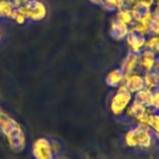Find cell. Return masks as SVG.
<instances>
[{
    "label": "cell",
    "mask_w": 159,
    "mask_h": 159,
    "mask_svg": "<svg viewBox=\"0 0 159 159\" xmlns=\"http://www.w3.org/2000/svg\"><path fill=\"white\" fill-rule=\"evenodd\" d=\"M152 113H153V109H150L149 107L143 106V104H140V103H138L133 99L124 114L129 118L132 124L133 123H139V124H145L147 125Z\"/></svg>",
    "instance_id": "cell-3"
},
{
    "label": "cell",
    "mask_w": 159,
    "mask_h": 159,
    "mask_svg": "<svg viewBox=\"0 0 159 159\" xmlns=\"http://www.w3.org/2000/svg\"><path fill=\"white\" fill-rule=\"evenodd\" d=\"M154 133H158L159 132V112H154L150 114L149 117V120H148V124H147Z\"/></svg>",
    "instance_id": "cell-20"
},
{
    "label": "cell",
    "mask_w": 159,
    "mask_h": 159,
    "mask_svg": "<svg viewBox=\"0 0 159 159\" xmlns=\"http://www.w3.org/2000/svg\"><path fill=\"white\" fill-rule=\"evenodd\" d=\"M89 1L94 5H102V2H103V0H89Z\"/></svg>",
    "instance_id": "cell-27"
},
{
    "label": "cell",
    "mask_w": 159,
    "mask_h": 159,
    "mask_svg": "<svg viewBox=\"0 0 159 159\" xmlns=\"http://www.w3.org/2000/svg\"><path fill=\"white\" fill-rule=\"evenodd\" d=\"M155 142L154 132L145 124L133 123L124 134V143L128 148L149 149Z\"/></svg>",
    "instance_id": "cell-1"
},
{
    "label": "cell",
    "mask_w": 159,
    "mask_h": 159,
    "mask_svg": "<svg viewBox=\"0 0 159 159\" xmlns=\"http://www.w3.org/2000/svg\"><path fill=\"white\" fill-rule=\"evenodd\" d=\"M155 72H157V75L159 76V56H158V58H157V61H155V65H154V68H153Z\"/></svg>",
    "instance_id": "cell-26"
},
{
    "label": "cell",
    "mask_w": 159,
    "mask_h": 159,
    "mask_svg": "<svg viewBox=\"0 0 159 159\" xmlns=\"http://www.w3.org/2000/svg\"><path fill=\"white\" fill-rule=\"evenodd\" d=\"M114 19H117L118 21L128 25V26H132L134 24V20H133V16H132V11L129 7H122L119 10H117L114 12Z\"/></svg>",
    "instance_id": "cell-14"
},
{
    "label": "cell",
    "mask_w": 159,
    "mask_h": 159,
    "mask_svg": "<svg viewBox=\"0 0 159 159\" xmlns=\"http://www.w3.org/2000/svg\"><path fill=\"white\" fill-rule=\"evenodd\" d=\"M1 36H2V34H1V29H0V41H1Z\"/></svg>",
    "instance_id": "cell-29"
},
{
    "label": "cell",
    "mask_w": 159,
    "mask_h": 159,
    "mask_svg": "<svg viewBox=\"0 0 159 159\" xmlns=\"http://www.w3.org/2000/svg\"><path fill=\"white\" fill-rule=\"evenodd\" d=\"M152 9H153V6L150 4L137 0L130 6V11H132L134 22H144V21L149 20L152 17Z\"/></svg>",
    "instance_id": "cell-7"
},
{
    "label": "cell",
    "mask_w": 159,
    "mask_h": 159,
    "mask_svg": "<svg viewBox=\"0 0 159 159\" xmlns=\"http://www.w3.org/2000/svg\"><path fill=\"white\" fill-rule=\"evenodd\" d=\"M148 50H152L154 52H158L159 48V36H147L145 41V47Z\"/></svg>",
    "instance_id": "cell-21"
},
{
    "label": "cell",
    "mask_w": 159,
    "mask_h": 159,
    "mask_svg": "<svg viewBox=\"0 0 159 159\" xmlns=\"http://www.w3.org/2000/svg\"><path fill=\"white\" fill-rule=\"evenodd\" d=\"M142 73H143L144 84H145L147 88H150V89L158 88V86H159V76L157 75V72L154 70L145 71V72H142Z\"/></svg>",
    "instance_id": "cell-16"
},
{
    "label": "cell",
    "mask_w": 159,
    "mask_h": 159,
    "mask_svg": "<svg viewBox=\"0 0 159 159\" xmlns=\"http://www.w3.org/2000/svg\"><path fill=\"white\" fill-rule=\"evenodd\" d=\"M122 86H123L127 91H129L132 94L139 92L140 89L145 88L143 73H142V72H133V73H130V75H125Z\"/></svg>",
    "instance_id": "cell-8"
},
{
    "label": "cell",
    "mask_w": 159,
    "mask_h": 159,
    "mask_svg": "<svg viewBox=\"0 0 159 159\" xmlns=\"http://www.w3.org/2000/svg\"><path fill=\"white\" fill-rule=\"evenodd\" d=\"M150 109H153L154 112H159V89L155 88L152 92V101H150Z\"/></svg>",
    "instance_id": "cell-22"
},
{
    "label": "cell",
    "mask_w": 159,
    "mask_h": 159,
    "mask_svg": "<svg viewBox=\"0 0 159 159\" xmlns=\"http://www.w3.org/2000/svg\"><path fill=\"white\" fill-rule=\"evenodd\" d=\"M138 55H139V70H140V72L150 71L154 68L155 61L158 58L157 52L148 50V48H143Z\"/></svg>",
    "instance_id": "cell-11"
},
{
    "label": "cell",
    "mask_w": 159,
    "mask_h": 159,
    "mask_svg": "<svg viewBox=\"0 0 159 159\" xmlns=\"http://www.w3.org/2000/svg\"><path fill=\"white\" fill-rule=\"evenodd\" d=\"M26 1H29V0H26Z\"/></svg>",
    "instance_id": "cell-33"
},
{
    "label": "cell",
    "mask_w": 159,
    "mask_h": 159,
    "mask_svg": "<svg viewBox=\"0 0 159 159\" xmlns=\"http://www.w3.org/2000/svg\"><path fill=\"white\" fill-rule=\"evenodd\" d=\"M125 43L128 46V50L135 53H139L144 47H145V41H147V36L142 35L134 30H132L129 27V32L125 36Z\"/></svg>",
    "instance_id": "cell-9"
},
{
    "label": "cell",
    "mask_w": 159,
    "mask_h": 159,
    "mask_svg": "<svg viewBox=\"0 0 159 159\" xmlns=\"http://www.w3.org/2000/svg\"><path fill=\"white\" fill-rule=\"evenodd\" d=\"M152 92H153V89L145 87V88L140 89L139 92L134 93V94H133V99H134L135 102L143 104V106L149 107V106H150V101H152Z\"/></svg>",
    "instance_id": "cell-15"
},
{
    "label": "cell",
    "mask_w": 159,
    "mask_h": 159,
    "mask_svg": "<svg viewBox=\"0 0 159 159\" xmlns=\"http://www.w3.org/2000/svg\"><path fill=\"white\" fill-rule=\"evenodd\" d=\"M155 2H159V0H155Z\"/></svg>",
    "instance_id": "cell-31"
},
{
    "label": "cell",
    "mask_w": 159,
    "mask_h": 159,
    "mask_svg": "<svg viewBox=\"0 0 159 159\" xmlns=\"http://www.w3.org/2000/svg\"><path fill=\"white\" fill-rule=\"evenodd\" d=\"M11 20H14V21H15L16 24H19V25H22V24H25V21H26L27 19H26L25 14H24L19 7H16L15 11H14V14H12V16H11Z\"/></svg>",
    "instance_id": "cell-23"
},
{
    "label": "cell",
    "mask_w": 159,
    "mask_h": 159,
    "mask_svg": "<svg viewBox=\"0 0 159 159\" xmlns=\"http://www.w3.org/2000/svg\"><path fill=\"white\" fill-rule=\"evenodd\" d=\"M158 89H159V86H158Z\"/></svg>",
    "instance_id": "cell-32"
},
{
    "label": "cell",
    "mask_w": 159,
    "mask_h": 159,
    "mask_svg": "<svg viewBox=\"0 0 159 159\" xmlns=\"http://www.w3.org/2000/svg\"><path fill=\"white\" fill-rule=\"evenodd\" d=\"M154 135H155V140L159 142V132H158V133H154Z\"/></svg>",
    "instance_id": "cell-28"
},
{
    "label": "cell",
    "mask_w": 159,
    "mask_h": 159,
    "mask_svg": "<svg viewBox=\"0 0 159 159\" xmlns=\"http://www.w3.org/2000/svg\"><path fill=\"white\" fill-rule=\"evenodd\" d=\"M9 147L15 152H22L26 147V137L22 127L19 124L14 129H11L7 134H5Z\"/></svg>",
    "instance_id": "cell-5"
},
{
    "label": "cell",
    "mask_w": 159,
    "mask_h": 159,
    "mask_svg": "<svg viewBox=\"0 0 159 159\" xmlns=\"http://www.w3.org/2000/svg\"><path fill=\"white\" fill-rule=\"evenodd\" d=\"M157 53H158V56H159V48H158V52H157Z\"/></svg>",
    "instance_id": "cell-30"
},
{
    "label": "cell",
    "mask_w": 159,
    "mask_h": 159,
    "mask_svg": "<svg viewBox=\"0 0 159 159\" xmlns=\"http://www.w3.org/2000/svg\"><path fill=\"white\" fill-rule=\"evenodd\" d=\"M119 68L125 75H130L133 72H140L139 70V55L132 51H128L127 55L123 57Z\"/></svg>",
    "instance_id": "cell-10"
},
{
    "label": "cell",
    "mask_w": 159,
    "mask_h": 159,
    "mask_svg": "<svg viewBox=\"0 0 159 159\" xmlns=\"http://www.w3.org/2000/svg\"><path fill=\"white\" fill-rule=\"evenodd\" d=\"M32 155L35 159H56L51 148V140L37 138L32 144Z\"/></svg>",
    "instance_id": "cell-6"
},
{
    "label": "cell",
    "mask_w": 159,
    "mask_h": 159,
    "mask_svg": "<svg viewBox=\"0 0 159 159\" xmlns=\"http://www.w3.org/2000/svg\"><path fill=\"white\" fill-rule=\"evenodd\" d=\"M15 9L10 0H0V19H11Z\"/></svg>",
    "instance_id": "cell-17"
},
{
    "label": "cell",
    "mask_w": 159,
    "mask_h": 159,
    "mask_svg": "<svg viewBox=\"0 0 159 159\" xmlns=\"http://www.w3.org/2000/svg\"><path fill=\"white\" fill-rule=\"evenodd\" d=\"M152 17L154 20H158L159 21V2H155L153 9H152Z\"/></svg>",
    "instance_id": "cell-24"
},
{
    "label": "cell",
    "mask_w": 159,
    "mask_h": 159,
    "mask_svg": "<svg viewBox=\"0 0 159 159\" xmlns=\"http://www.w3.org/2000/svg\"><path fill=\"white\" fill-rule=\"evenodd\" d=\"M51 148H52V152H53L55 157L61 152V145L57 142H51Z\"/></svg>",
    "instance_id": "cell-25"
},
{
    "label": "cell",
    "mask_w": 159,
    "mask_h": 159,
    "mask_svg": "<svg viewBox=\"0 0 159 159\" xmlns=\"http://www.w3.org/2000/svg\"><path fill=\"white\" fill-rule=\"evenodd\" d=\"M102 6L107 11H117L122 7H124V0H103Z\"/></svg>",
    "instance_id": "cell-18"
},
{
    "label": "cell",
    "mask_w": 159,
    "mask_h": 159,
    "mask_svg": "<svg viewBox=\"0 0 159 159\" xmlns=\"http://www.w3.org/2000/svg\"><path fill=\"white\" fill-rule=\"evenodd\" d=\"M147 26V34L148 36H159V21L150 17L149 20L144 21Z\"/></svg>",
    "instance_id": "cell-19"
},
{
    "label": "cell",
    "mask_w": 159,
    "mask_h": 159,
    "mask_svg": "<svg viewBox=\"0 0 159 159\" xmlns=\"http://www.w3.org/2000/svg\"><path fill=\"white\" fill-rule=\"evenodd\" d=\"M19 9L25 14L26 19L31 21H41L47 15V7L41 0H29Z\"/></svg>",
    "instance_id": "cell-4"
},
{
    "label": "cell",
    "mask_w": 159,
    "mask_h": 159,
    "mask_svg": "<svg viewBox=\"0 0 159 159\" xmlns=\"http://www.w3.org/2000/svg\"><path fill=\"white\" fill-rule=\"evenodd\" d=\"M123 80H124V73L122 72V70L118 67V68H114L112 70L111 72L107 73L104 81H106V84L111 88H118L119 86H122L123 83Z\"/></svg>",
    "instance_id": "cell-13"
},
{
    "label": "cell",
    "mask_w": 159,
    "mask_h": 159,
    "mask_svg": "<svg viewBox=\"0 0 159 159\" xmlns=\"http://www.w3.org/2000/svg\"><path fill=\"white\" fill-rule=\"evenodd\" d=\"M132 101H133V94L129 91H127L123 86H119L118 88H116V92L113 93L109 101L111 113L116 117L124 114Z\"/></svg>",
    "instance_id": "cell-2"
},
{
    "label": "cell",
    "mask_w": 159,
    "mask_h": 159,
    "mask_svg": "<svg viewBox=\"0 0 159 159\" xmlns=\"http://www.w3.org/2000/svg\"><path fill=\"white\" fill-rule=\"evenodd\" d=\"M129 32V26L118 21L117 19H112L111 25H109V36L116 40V41H123L125 36Z\"/></svg>",
    "instance_id": "cell-12"
}]
</instances>
